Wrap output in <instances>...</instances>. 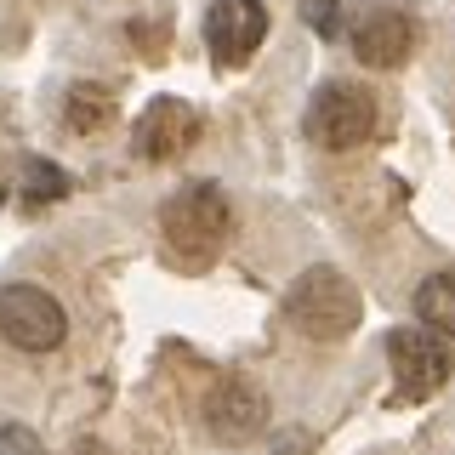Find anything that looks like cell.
<instances>
[{"instance_id":"9c48e42d","label":"cell","mask_w":455,"mask_h":455,"mask_svg":"<svg viewBox=\"0 0 455 455\" xmlns=\"http://www.w3.org/2000/svg\"><path fill=\"white\" fill-rule=\"evenodd\" d=\"M205 427L222 444H245V438H256L267 427V393L251 376H222L205 398Z\"/></svg>"},{"instance_id":"7c38bea8","label":"cell","mask_w":455,"mask_h":455,"mask_svg":"<svg viewBox=\"0 0 455 455\" xmlns=\"http://www.w3.org/2000/svg\"><path fill=\"white\" fill-rule=\"evenodd\" d=\"M108 114H114V97L108 92H97V85H75V92H68V125H75L80 137H92Z\"/></svg>"},{"instance_id":"6da1fadb","label":"cell","mask_w":455,"mask_h":455,"mask_svg":"<svg viewBox=\"0 0 455 455\" xmlns=\"http://www.w3.org/2000/svg\"><path fill=\"white\" fill-rule=\"evenodd\" d=\"M165 222V245L182 256V262H211L228 234H234V205H228V194L217 188V182H188V188H177L165 199L160 211Z\"/></svg>"},{"instance_id":"5bb4252c","label":"cell","mask_w":455,"mask_h":455,"mask_svg":"<svg viewBox=\"0 0 455 455\" xmlns=\"http://www.w3.org/2000/svg\"><path fill=\"white\" fill-rule=\"evenodd\" d=\"M0 455H46V444H40L35 433H28V427H0Z\"/></svg>"},{"instance_id":"2e32d148","label":"cell","mask_w":455,"mask_h":455,"mask_svg":"<svg viewBox=\"0 0 455 455\" xmlns=\"http://www.w3.org/2000/svg\"><path fill=\"white\" fill-rule=\"evenodd\" d=\"M0 120H6V103H0Z\"/></svg>"},{"instance_id":"30bf717a","label":"cell","mask_w":455,"mask_h":455,"mask_svg":"<svg viewBox=\"0 0 455 455\" xmlns=\"http://www.w3.org/2000/svg\"><path fill=\"white\" fill-rule=\"evenodd\" d=\"M416 313H421V331L433 336H455V274H433L416 284Z\"/></svg>"},{"instance_id":"3957f363","label":"cell","mask_w":455,"mask_h":455,"mask_svg":"<svg viewBox=\"0 0 455 455\" xmlns=\"http://www.w3.org/2000/svg\"><path fill=\"white\" fill-rule=\"evenodd\" d=\"M376 92L359 80H324L319 92H313V103H307V137L319 142V148H359V142L376 137Z\"/></svg>"},{"instance_id":"8992f818","label":"cell","mask_w":455,"mask_h":455,"mask_svg":"<svg viewBox=\"0 0 455 455\" xmlns=\"http://www.w3.org/2000/svg\"><path fill=\"white\" fill-rule=\"evenodd\" d=\"M0 336L23 353H52V347H63L68 319H63L52 291H40V284H6L0 291Z\"/></svg>"},{"instance_id":"7a4b0ae2","label":"cell","mask_w":455,"mask_h":455,"mask_svg":"<svg viewBox=\"0 0 455 455\" xmlns=\"http://www.w3.org/2000/svg\"><path fill=\"white\" fill-rule=\"evenodd\" d=\"M359 313H364L359 291H353V279L336 274V267H307V274L291 284V296H284V319L307 341H341L359 324Z\"/></svg>"},{"instance_id":"ba28073f","label":"cell","mask_w":455,"mask_h":455,"mask_svg":"<svg viewBox=\"0 0 455 455\" xmlns=\"http://www.w3.org/2000/svg\"><path fill=\"white\" fill-rule=\"evenodd\" d=\"M262 40H267L262 0H217V6L205 12V46H211V57H217V68L251 63Z\"/></svg>"},{"instance_id":"52a82bcc","label":"cell","mask_w":455,"mask_h":455,"mask_svg":"<svg viewBox=\"0 0 455 455\" xmlns=\"http://www.w3.org/2000/svg\"><path fill=\"white\" fill-rule=\"evenodd\" d=\"M194 137H199L194 108L182 103V97H154L132 125V154L137 160H154V165H171L194 148Z\"/></svg>"},{"instance_id":"277c9868","label":"cell","mask_w":455,"mask_h":455,"mask_svg":"<svg viewBox=\"0 0 455 455\" xmlns=\"http://www.w3.org/2000/svg\"><path fill=\"white\" fill-rule=\"evenodd\" d=\"M353 57H359L364 68H404L410 52H416L421 40V23L410 6H398V0H364L359 12H353Z\"/></svg>"},{"instance_id":"5b68a950","label":"cell","mask_w":455,"mask_h":455,"mask_svg":"<svg viewBox=\"0 0 455 455\" xmlns=\"http://www.w3.org/2000/svg\"><path fill=\"white\" fill-rule=\"evenodd\" d=\"M387 364H393V393L404 404H421V398H433L450 381L455 353L444 336L421 331V324H404V331L387 336Z\"/></svg>"},{"instance_id":"4fadbf2b","label":"cell","mask_w":455,"mask_h":455,"mask_svg":"<svg viewBox=\"0 0 455 455\" xmlns=\"http://www.w3.org/2000/svg\"><path fill=\"white\" fill-rule=\"evenodd\" d=\"M296 6H302V18H307L313 35L331 40L336 28H341V0H296Z\"/></svg>"},{"instance_id":"8fae6325","label":"cell","mask_w":455,"mask_h":455,"mask_svg":"<svg viewBox=\"0 0 455 455\" xmlns=\"http://www.w3.org/2000/svg\"><path fill=\"white\" fill-rule=\"evenodd\" d=\"M18 194H23V205L28 211H40V205H57V199L68 194V177L57 171L52 160H23V171H18Z\"/></svg>"},{"instance_id":"9a60e30c","label":"cell","mask_w":455,"mask_h":455,"mask_svg":"<svg viewBox=\"0 0 455 455\" xmlns=\"http://www.w3.org/2000/svg\"><path fill=\"white\" fill-rule=\"evenodd\" d=\"M0 205H6V177H0Z\"/></svg>"}]
</instances>
